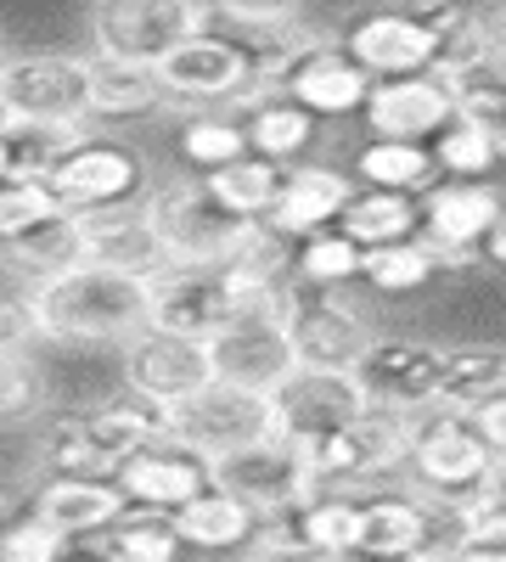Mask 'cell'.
<instances>
[{
	"mask_svg": "<svg viewBox=\"0 0 506 562\" xmlns=\"http://www.w3.org/2000/svg\"><path fill=\"white\" fill-rule=\"evenodd\" d=\"M501 484V450L473 428L468 411L428 405L417 416H405V456H400V490L468 506L473 495Z\"/></svg>",
	"mask_w": 506,
	"mask_h": 562,
	"instance_id": "cell-1",
	"label": "cell"
},
{
	"mask_svg": "<svg viewBox=\"0 0 506 562\" xmlns=\"http://www.w3.org/2000/svg\"><path fill=\"white\" fill-rule=\"evenodd\" d=\"M45 344H130L147 326V281L79 265L29 293Z\"/></svg>",
	"mask_w": 506,
	"mask_h": 562,
	"instance_id": "cell-2",
	"label": "cell"
},
{
	"mask_svg": "<svg viewBox=\"0 0 506 562\" xmlns=\"http://www.w3.org/2000/svg\"><path fill=\"white\" fill-rule=\"evenodd\" d=\"M153 74L164 85L169 108H198V113H237L270 90V74L254 57V45L214 29L209 7H203V29L192 40H180Z\"/></svg>",
	"mask_w": 506,
	"mask_h": 562,
	"instance_id": "cell-3",
	"label": "cell"
},
{
	"mask_svg": "<svg viewBox=\"0 0 506 562\" xmlns=\"http://www.w3.org/2000/svg\"><path fill=\"white\" fill-rule=\"evenodd\" d=\"M52 203L68 220L85 214H113V209H142V198L153 192V164L142 147H130L119 135L85 130L74 147L52 164V175L40 180Z\"/></svg>",
	"mask_w": 506,
	"mask_h": 562,
	"instance_id": "cell-4",
	"label": "cell"
},
{
	"mask_svg": "<svg viewBox=\"0 0 506 562\" xmlns=\"http://www.w3.org/2000/svg\"><path fill=\"white\" fill-rule=\"evenodd\" d=\"M462 506L423 501L411 490H366L355 501V535L344 562H417L439 546H462Z\"/></svg>",
	"mask_w": 506,
	"mask_h": 562,
	"instance_id": "cell-5",
	"label": "cell"
},
{
	"mask_svg": "<svg viewBox=\"0 0 506 562\" xmlns=\"http://www.w3.org/2000/svg\"><path fill=\"white\" fill-rule=\"evenodd\" d=\"M142 220L153 231L164 265H187V270H220L254 231L237 214H225L203 192V180H158L142 198Z\"/></svg>",
	"mask_w": 506,
	"mask_h": 562,
	"instance_id": "cell-6",
	"label": "cell"
},
{
	"mask_svg": "<svg viewBox=\"0 0 506 562\" xmlns=\"http://www.w3.org/2000/svg\"><path fill=\"white\" fill-rule=\"evenodd\" d=\"M501 192L495 180H434L417 198V243L439 265H484L501 270Z\"/></svg>",
	"mask_w": 506,
	"mask_h": 562,
	"instance_id": "cell-7",
	"label": "cell"
},
{
	"mask_svg": "<svg viewBox=\"0 0 506 562\" xmlns=\"http://www.w3.org/2000/svg\"><path fill=\"white\" fill-rule=\"evenodd\" d=\"M304 473L315 490H344V495H366L383 490L389 479H400V456H405V416L394 411H372L366 405L355 422L333 428L327 439L299 445Z\"/></svg>",
	"mask_w": 506,
	"mask_h": 562,
	"instance_id": "cell-8",
	"label": "cell"
},
{
	"mask_svg": "<svg viewBox=\"0 0 506 562\" xmlns=\"http://www.w3.org/2000/svg\"><path fill=\"white\" fill-rule=\"evenodd\" d=\"M198 29H203L198 0H102V7H90V57L124 68H158Z\"/></svg>",
	"mask_w": 506,
	"mask_h": 562,
	"instance_id": "cell-9",
	"label": "cell"
},
{
	"mask_svg": "<svg viewBox=\"0 0 506 562\" xmlns=\"http://www.w3.org/2000/svg\"><path fill=\"white\" fill-rule=\"evenodd\" d=\"M164 416H169V439L187 445L203 461H220V456L248 450L259 439H276L270 394H248V389H232V383H209L187 405H175Z\"/></svg>",
	"mask_w": 506,
	"mask_h": 562,
	"instance_id": "cell-10",
	"label": "cell"
},
{
	"mask_svg": "<svg viewBox=\"0 0 506 562\" xmlns=\"http://www.w3.org/2000/svg\"><path fill=\"white\" fill-rule=\"evenodd\" d=\"M0 119L85 124V57H68V52L0 57Z\"/></svg>",
	"mask_w": 506,
	"mask_h": 562,
	"instance_id": "cell-11",
	"label": "cell"
},
{
	"mask_svg": "<svg viewBox=\"0 0 506 562\" xmlns=\"http://www.w3.org/2000/svg\"><path fill=\"white\" fill-rule=\"evenodd\" d=\"M209 479H214V490L237 495L248 512H259L265 524L288 518V512H299L315 495V484L304 473V456L288 439H259L248 450L220 456V461H209Z\"/></svg>",
	"mask_w": 506,
	"mask_h": 562,
	"instance_id": "cell-12",
	"label": "cell"
},
{
	"mask_svg": "<svg viewBox=\"0 0 506 562\" xmlns=\"http://www.w3.org/2000/svg\"><path fill=\"white\" fill-rule=\"evenodd\" d=\"M439 355L445 349L428 338H372L366 355L349 366V378L372 411L417 416L439 405Z\"/></svg>",
	"mask_w": 506,
	"mask_h": 562,
	"instance_id": "cell-13",
	"label": "cell"
},
{
	"mask_svg": "<svg viewBox=\"0 0 506 562\" xmlns=\"http://www.w3.org/2000/svg\"><path fill=\"white\" fill-rule=\"evenodd\" d=\"M338 52L366 74V79H411V74H434V29L423 7H383V12H360L344 23L333 40Z\"/></svg>",
	"mask_w": 506,
	"mask_h": 562,
	"instance_id": "cell-14",
	"label": "cell"
},
{
	"mask_svg": "<svg viewBox=\"0 0 506 562\" xmlns=\"http://www.w3.org/2000/svg\"><path fill=\"white\" fill-rule=\"evenodd\" d=\"M288 310V304H282ZM282 310H232V321L203 344L214 383H232L248 394H270L299 366L282 333Z\"/></svg>",
	"mask_w": 506,
	"mask_h": 562,
	"instance_id": "cell-15",
	"label": "cell"
},
{
	"mask_svg": "<svg viewBox=\"0 0 506 562\" xmlns=\"http://www.w3.org/2000/svg\"><path fill=\"white\" fill-rule=\"evenodd\" d=\"M282 333L299 366H321V371H349L366 344L378 333L366 326L360 304H349L344 293H310V288H288V310H282Z\"/></svg>",
	"mask_w": 506,
	"mask_h": 562,
	"instance_id": "cell-16",
	"label": "cell"
},
{
	"mask_svg": "<svg viewBox=\"0 0 506 562\" xmlns=\"http://www.w3.org/2000/svg\"><path fill=\"white\" fill-rule=\"evenodd\" d=\"M366 411L360 389L349 371H321V366H293L282 383L270 389V422H276V439L288 445H315L327 439L333 428L355 422Z\"/></svg>",
	"mask_w": 506,
	"mask_h": 562,
	"instance_id": "cell-17",
	"label": "cell"
},
{
	"mask_svg": "<svg viewBox=\"0 0 506 562\" xmlns=\"http://www.w3.org/2000/svg\"><path fill=\"white\" fill-rule=\"evenodd\" d=\"M225 321H232V293H225V276L220 270L164 265L147 281V333L209 344Z\"/></svg>",
	"mask_w": 506,
	"mask_h": 562,
	"instance_id": "cell-18",
	"label": "cell"
},
{
	"mask_svg": "<svg viewBox=\"0 0 506 562\" xmlns=\"http://www.w3.org/2000/svg\"><path fill=\"white\" fill-rule=\"evenodd\" d=\"M270 90H282L288 102H299L315 124L321 119H349L366 108V97H372V79H366L333 40H304L299 52L282 63V74H276Z\"/></svg>",
	"mask_w": 506,
	"mask_h": 562,
	"instance_id": "cell-19",
	"label": "cell"
},
{
	"mask_svg": "<svg viewBox=\"0 0 506 562\" xmlns=\"http://www.w3.org/2000/svg\"><path fill=\"white\" fill-rule=\"evenodd\" d=\"M209 383H214V371H209V349L203 344L164 338V333H147V326L124 344V394L147 400L158 411L187 405Z\"/></svg>",
	"mask_w": 506,
	"mask_h": 562,
	"instance_id": "cell-20",
	"label": "cell"
},
{
	"mask_svg": "<svg viewBox=\"0 0 506 562\" xmlns=\"http://www.w3.org/2000/svg\"><path fill=\"white\" fill-rule=\"evenodd\" d=\"M209 484H214L209 461L192 456L187 445H175V439H158V445L135 450L130 461L113 467V490L124 495V506L130 512H153V518H169L175 506H187Z\"/></svg>",
	"mask_w": 506,
	"mask_h": 562,
	"instance_id": "cell-21",
	"label": "cell"
},
{
	"mask_svg": "<svg viewBox=\"0 0 506 562\" xmlns=\"http://www.w3.org/2000/svg\"><path fill=\"white\" fill-rule=\"evenodd\" d=\"M360 119H366V140H411V147H428V140L456 119V102H450L439 74L378 79Z\"/></svg>",
	"mask_w": 506,
	"mask_h": 562,
	"instance_id": "cell-22",
	"label": "cell"
},
{
	"mask_svg": "<svg viewBox=\"0 0 506 562\" xmlns=\"http://www.w3.org/2000/svg\"><path fill=\"white\" fill-rule=\"evenodd\" d=\"M355 198V180L333 164H293L282 175V192H276L270 214L259 220L270 237H282L288 248H299L304 237H321V231H333L344 203Z\"/></svg>",
	"mask_w": 506,
	"mask_h": 562,
	"instance_id": "cell-23",
	"label": "cell"
},
{
	"mask_svg": "<svg viewBox=\"0 0 506 562\" xmlns=\"http://www.w3.org/2000/svg\"><path fill=\"white\" fill-rule=\"evenodd\" d=\"M124 512L130 506L113 479H40L29 501V518L57 540H102Z\"/></svg>",
	"mask_w": 506,
	"mask_h": 562,
	"instance_id": "cell-24",
	"label": "cell"
},
{
	"mask_svg": "<svg viewBox=\"0 0 506 562\" xmlns=\"http://www.w3.org/2000/svg\"><path fill=\"white\" fill-rule=\"evenodd\" d=\"M169 108L164 85L153 68H124V63H97L85 57V130H119V124H142Z\"/></svg>",
	"mask_w": 506,
	"mask_h": 562,
	"instance_id": "cell-25",
	"label": "cell"
},
{
	"mask_svg": "<svg viewBox=\"0 0 506 562\" xmlns=\"http://www.w3.org/2000/svg\"><path fill=\"white\" fill-rule=\"evenodd\" d=\"M169 535L180 540V546H192V551H203V557H232V551H248V546H259V535H265V518L259 512H248L237 495H225V490H203V495H192L187 506H175L169 512Z\"/></svg>",
	"mask_w": 506,
	"mask_h": 562,
	"instance_id": "cell-26",
	"label": "cell"
},
{
	"mask_svg": "<svg viewBox=\"0 0 506 562\" xmlns=\"http://www.w3.org/2000/svg\"><path fill=\"white\" fill-rule=\"evenodd\" d=\"M74 225H79L85 265L119 270V276H135V281H153V276L164 270V254H158V243H153V231H147L142 209L85 214V220H74Z\"/></svg>",
	"mask_w": 506,
	"mask_h": 562,
	"instance_id": "cell-27",
	"label": "cell"
},
{
	"mask_svg": "<svg viewBox=\"0 0 506 562\" xmlns=\"http://www.w3.org/2000/svg\"><path fill=\"white\" fill-rule=\"evenodd\" d=\"M79 434H85V445L97 450V461L108 467V479H113L119 461H130L135 450L169 439V416L158 405H147V400H135V394H113L102 405L79 411Z\"/></svg>",
	"mask_w": 506,
	"mask_h": 562,
	"instance_id": "cell-28",
	"label": "cell"
},
{
	"mask_svg": "<svg viewBox=\"0 0 506 562\" xmlns=\"http://www.w3.org/2000/svg\"><path fill=\"white\" fill-rule=\"evenodd\" d=\"M243 124V140H248V153L276 164V169H293V164H310V147L321 140V124L288 102L282 90H265V97H254L248 108L232 113Z\"/></svg>",
	"mask_w": 506,
	"mask_h": 562,
	"instance_id": "cell-29",
	"label": "cell"
},
{
	"mask_svg": "<svg viewBox=\"0 0 506 562\" xmlns=\"http://www.w3.org/2000/svg\"><path fill=\"white\" fill-rule=\"evenodd\" d=\"M79 265H85V248H79V225L68 214H52L45 225H34L29 237L0 248V270H7L12 281H23V293L45 288V281H57Z\"/></svg>",
	"mask_w": 506,
	"mask_h": 562,
	"instance_id": "cell-30",
	"label": "cell"
},
{
	"mask_svg": "<svg viewBox=\"0 0 506 562\" xmlns=\"http://www.w3.org/2000/svg\"><path fill=\"white\" fill-rule=\"evenodd\" d=\"M333 231H338L355 254H378V248L411 243V237H417V198L366 192V186H355V198L344 203V214H338Z\"/></svg>",
	"mask_w": 506,
	"mask_h": 562,
	"instance_id": "cell-31",
	"label": "cell"
},
{
	"mask_svg": "<svg viewBox=\"0 0 506 562\" xmlns=\"http://www.w3.org/2000/svg\"><path fill=\"white\" fill-rule=\"evenodd\" d=\"M506 400V355L501 344H456L439 355V405L479 411Z\"/></svg>",
	"mask_w": 506,
	"mask_h": 562,
	"instance_id": "cell-32",
	"label": "cell"
},
{
	"mask_svg": "<svg viewBox=\"0 0 506 562\" xmlns=\"http://www.w3.org/2000/svg\"><path fill=\"white\" fill-rule=\"evenodd\" d=\"M355 175H360L366 192H400V198H423L428 186L439 180L428 147H411V140H360Z\"/></svg>",
	"mask_w": 506,
	"mask_h": 562,
	"instance_id": "cell-33",
	"label": "cell"
},
{
	"mask_svg": "<svg viewBox=\"0 0 506 562\" xmlns=\"http://www.w3.org/2000/svg\"><path fill=\"white\" fill-rule=\"evenodd\" d=\"M282 175H288V169H276V164L243 153L237 164H225V169L203 175V192H209L225 214H237L243 225H259V220L270 214L276 192H282Z\"/></svg>",
	"mask_w": 506,
	"mask_h": 562,
	"instance_id": "cell-34",
	"label": "cell"
},
{
	"mask_svg": "<svg viewBox=\"0 0 506 562\" xmlns=\"http://www.w3.org/2000/svg\"><path fill=\"white\" fill-rule=\"evenodd\" d=\"M439 79H445L450 102H456V119L479 124L490 135H506V63H501V52L456 68V74H439Z\"/></svg>",
	"mask_w": 506,
	"mask_h": 562,
	"instance_id": "cell-35",
	"label": "cell"
},
{
	"mask_svg": "<svg viewBox=\"0 0 506 562\" xmlns=\"http://www.w3.org/2000/svg\"><path fill=\"white\" fill-rule=\"evenodd\" d=\"M439 259L434 248H423L417 237L411 243H394V248H378V254H360V288L366 293H378V299H411V293H423L439 281Z\"/></svg>",
	"mask_w": 506,
	"mask_h": 562,
	"instance_id": "cell-36",
	"label": "cell"
},
{
	"mask_svg": "<svg viewBox=\"0 0 506 562\" xmlns=\"http://www.w3.org/2000/svg\"><path fill=\"white\" fill-rule=\"evenodd\" d=\"M85 135V124H18L0 119V158H7V180H45L52 164Z\"/></svg>",
	"mask_w": 506,
	"mask_h": 562,
	"instance_id": "cell-37",
	"label": "cell"
},
{
	"mask_svg": "<svg viewBox=\"0 0 506 562\" xmlns=\"http://www.w3.org/2000/svg\"><path fill=\"white\" fill-rule=\"evenodd\" d=\"M506 153V140L479 130V124H462V119H450L434 140H428V158H434V175L439 180H490L495 164Z\"/></svg>",
	"mask_w": 506,
	"mask_h": 562,
	"instance_id": "cell-38",
	"label": "cell"
},
{
	"mask_svg": "<svg viewBox=\"0 0 506 562\" xmlns=\"http://www.w3.org/2000/svg\"><path fill=\"white\" fill-rule=\"evenodd\" d=\"M355 276H360V254L338 237V231L304 237L288 259V288H310V293H344Z\"/></svg>",
	"mask_w": 506,
	"mask_h": 562,
	"instance_id": "cell-39",
	"label": "cell"
},
{
	"mask_svg": "<svg viewBox=\"0 0 506 562\" xmlns=\"http://www.w3.org/2000/svg\"><path fill=\"white\" fill-rule=\"evenodd\" d=\"M175 147H180V158H187L198 169V180H203V175H214L225 164H237L248 153V140H243V124L232 113H192L187 124H180Z\"/></svg>",
	"mask_w": 506,
	"mask_h": 562,
	"instance_id": "cell-40",
	"label": "cell"
},
{
	"mask_svg": "<svg viewBox=\"0 0 506 562\" xmlns=\"http://www.w3.org/2000/svg\"><path fill=\"white\" fill-rule=\"evenodd\" d=\"M97 551H102V562H180V540L153 512H124L97 540Z\"/></svg>",
	"mask_w": 506,
	"mask_h": 562,
	"instance_id": "cell-41",
	"label": "cell"
},
{
	"mask_svg": "<svg viewBox=\"0 0 506 562\" xmlns=\"http://www.w3.org/2000/svg\"><path fill=\"white\" fill-rule=\"evenodd\" d=\"M52 214H63L52 203V192H45L40 180H0V248L29 237L34 225H45Z\"/></svg>",
	"mask_w": 506,
	"mask_h": 562,
	"instance_id": "cell-42",
	"label": "cell"
},
{
	"mask_svg": "<svg viewBox=\"0 0 506 562\" xmlns=\"http://www.w3.org/2000/svg\"><path fill=\"white\" fill-rule=\"evenodd\" d=\"M45 405V378L29 355H0V422H29Z\"/></svg>",
	"mask_w": 506,
	"mask_h": 562,
	"instance_id": "cell-43",
	"label": "cell"
},
{
	"mask_svg": "<svg viewBox=\"0 0 506 562\" xmlns=\"http://www.w3.org/2000/svg\"><path fill=\"white\" fill-rule=\"evenodd\" d=\"M57 535H45L29 512H18L12 524H0V562H52L57 557Z\"/></svg>",
	"mask_w": 506,
	"mask_h": 562,
	"instance_id": "cell-44",
	"label": "cell"
},
{
	"mask_svg": "<svg viewBox=\"0 0 506 562\" xmlns=\"http://www.w3.org/2000/svg\"><path fill=\"white\" fill-rule=\"evenodd\" d=\"M40 344L34 333V304L23 288H0V355H29Z\"/></svg>",
	"mask_w": 506,
	"mask_h": 562,
	"instance_id": "cell-45",
	"label": "cell"
},
{
	"mask_svg": "<svg viewBox=\"0 0 506 562\" xmlns=\"http://www.w3.org/2000/svg\"><path fill=\"white\" fill-rule=\"evenodd\" d=\"M243 562H338V557H327V551H315V546H288V540H259V546H248V557Z\"/></svg>",
	"mask_w": 506,
	"mask_h": 562,
	"instance_id": "cell-46",
	"label": "cell"
},
{
	"mask_svg": "<svg viewBox=\"0 0 506 562\" xmlns=\"http://www.w3.org/2000/svg\"><path fill=\"white\" fill-rule=\"evenodd\" d=\"M417 562H506V551H468V546H439Z\"/></svg>",
	"mask_w": 506,
	"mask_h": 562,
	"instance_id": "cell-47",
	"label": "cell"
},
{
	"mask_svg": "<svg viewBox=\"0 0 506 562\" xmlns=\"http://www.w3.org/2000/svg\"><path fill=\"white\" fill-rule=\"evenodd\" d=\"M52 562H102V551H97V546H85V540H63Z\"/></svg>",
	"mask_w": 506,
	"mask_h": 562,
	"instance_id": "cell-48",
	"label": "cell"
},
{
	"mask_svg": "<svg viewBox=\"0 0 506 562\" xmlns=\"http://www.w3.org/2000/svg\"><path fill=\"white\" fill-rule=\"evenodd\" d=\"M12 518H18V495L0 484V524H12Z\"/></svg>",
	"mask_w": 506,
	"mask_h": 562,
	"instance_id": "cell-49",
	"label": "cell"
},
{
	"mask_svg": "<svg viewBox=\"0 0 506 562\" xmlns=\"http://www.w3.org/2000/svg\"><path fill=\"white\" fill-rule=\"evenodd\" d=\"M0 180H7V158H0Z\"/></svg>",
	"mask_w": 506,
	"mask_h": 562,
	"instance_id": "cell-50",
	"label": "cell"
}]
</instances>
